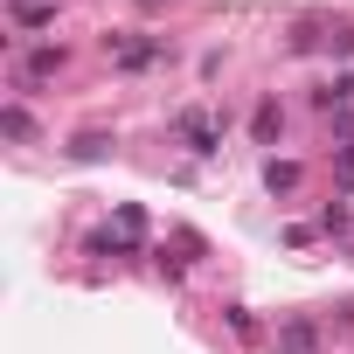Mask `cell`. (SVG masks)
<instances>
[{
  "mask_svg": "<svg viewBox=\"0 0 354 354\" xmlns=\"http://www.w3.org/2000/svg\"><path fill=\"white\" fill-rule=\"evenodd\" d=\"M174 132H181V139H188V153H202V160H209V153H223V118H216V111H202V104H195V111H174Z\"/></svg>",
  "mask_w": 354,
  "mask_h": 354,
  "instance_id": "obj_1",
  "label": "cell"
},
{
  "mask_svg": "<svg viewBox=\"0 0 354 354\" xmlns=\"http://www.w3.org/2000/svg\"><path fill=\"white\" fill-rule=\"evenodd\" d=\"M160 56H167V42H118V70H146Z\"/></svg>",
  "mask_w": 354,
  "mask_h": 354,
  "instance_id": "obj_2",
  "label": "cell"
},
{
  "mask_svg": "<svg viewBox=\"0 0 354 354\" xmlns=\"http://www.w3.org/2000/svg\"><path fill=\"white\" fill-rule=\"evenodd\" d=\"M63 70V49H28V63H21V84H42V77H56Z\"/></svg>",
  "mask_w": 354,
  "mask_h": 354,
  "instance_id": "obj_3",
  "label": "cell"
},
{
  "mask_svg": "<svg viewBox=\"0 0 354 354\" xmlns=\"http://www.w3.org/2000/svg\"><path fill=\"white\" fill-rule=\"evenodd\" d=\"M264 188H271V195H292V188H299V167H292V160H271V167H264Z\"/></svg>",
  "mask_w": 354,
  "mask_h": 354,
  "instance_id": "obj_4",
  "label": "cell"
},
{
  "mask_svg": "<svg viewBox=\"0 0 354 354\" xmlns=\"http://www.w3.org/2000/svg\"><path fill=\"white\" fill-rule=\"evenodd\" d=\"M56 8H42V0H15V28H49Z\"/></svg>",
  "mask_w": 354,
  "mask_h": 354,
  "instance_id": "obj_5",
  "label": "cell"
},
{
  "mask_svg": "<svg viewBox=\"0 0 354 354\" xmlns=\"http://www.w3.org/2000/svg\"><path fill=\"white\" fill-rule=\"evenodd\" d=\"M0 132H8V139H35V118L21 104H8V111H0Z\"/></svg>",
  "mask_w": 354,
  "mask_h": 354,
  "instance_id": "obj_6",
  "label": "cell"
},
{
  "mask_svg": "<svg viewBox=\"0 0 354 354\" xmlns=\"http://www.w3.org/2000/svg\"><path fill=\"white\" fill-rule=\"evenodd\" d=\"M278 125H285V118H278V104H257V118H250L257 146H271V139H278Z\"/></svg>",
  "mask_w": 354,
  "mask_h": 354,
  "instance_id": "obj_7",
  "label": "cell"
},
{
  "mask_svg": "<svg viewBox=\"0 0 354 354\" xmlns=\"http://www.w3.org/2000/svg\"><path fill=\"white\" fill-rule=\"evenodd\" d=\"M319 230H326V236H347V230H354V216H347V209H340V202H333V209H326V216H319Z\"/></svg>",
  "mask_w": 354,
  "mask_h": 354,
  "instance_id": "obj_8",
  "label": "cell"
},
{
  "mask_svg": "<svg viewBox=\"0 0 354 354\" xmlns=\"http://www.w3.org/2000/svg\"><path fill=\"white\" fill-rule=\"evenodd\" d=\"M340 181H347V188H354V139H347V146H340Z\"/></svg>",
  "mask_w": 354,
  "mask_h": 354,
  "instance_id": "obj_9",
  "label": "cell"
},
{
  "mask_svg": "<svg viewBox=\"0 0 354 354\" xmlns=\"http://www.w3.org/2000/svg\"><path fill=\"white\" fill-rule=\"evenodd\" d=\"M139 8H160V0H139Z\"/></svg>",
  "mask_w": 354,
  "mask_h": 354,
  "instance_id": "obj_10",
  "label": "cell"
}]
</instances>
